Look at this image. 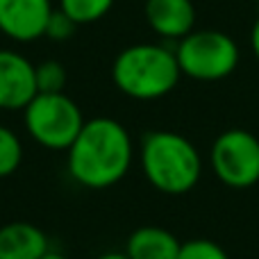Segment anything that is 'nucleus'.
Instances as JSON below:
<instances>
[{
    "label": "nucleus",
    "mask_w": 259,
    "mask_h": 259,
    "mask_svg": "<svg viewBox=\"0 0 259 259\" xmlns=\"http://www.w3.org/2000/svg\"><path fill=\"white\" fill-rule=\"evenodd\" d=\"M132 137L118 121L98 116L84 121L68 148V173L84 189H109L132 166Z\"/></svg>",
    "instance_id": "nucleus-1"
},
{
    "label": "nucleus",
    "mask_w": 259,
    "mask_h": 259,
    "mask_svg": "<svg viewBox=\"0 0 259 259\" xmlns=\"http://www.w3.org/2000/svg\"><path fill=\"white\" fill-rule=\"evenodd\" d=\"M141 170L152 189L166 196H182L196 189L202 175L198 148L170 130H152L141 139Z\"/></svg>",
    "instance_id": "nucleus-2"
},
{
    "label": "nucleus",
    "mask_w": 259,
    "mask_h": 259,
    "mask_svg": "<svg viewBox=\"0 0 259 259\" xmlns=\"http://www.w3.org/2000/svg\"><path fill=\"white\" fill-rule=\"evenodd\" d=\"M180 71L175 50L157 44H137L121 50L112 64V80L123 96L134 100H159L178 87Z\"/></svg>",
    "instance_id": "nucleus-3"
},
{
    "label": "nucleus",
    "mask_w": 259,
    "mask_h": 259,
    "mask_svg": "<svg viewBox=\"0 0 259 259\" xmlns=\"http://www.w3.org/2000/svg\"><path fill=\"white\" fill-rule=\"evenodd\" d=\"M182 75L196 82H221L239 66L237 41L221 30H193L175 48Z\"/></svg>",
    "instance_id": "nucleus-4"
},
{
    "label": "nucleus",
    "mask_w": 259,
    "mask_h": 259,
    "mask_svg": "<svg viewBox=\"0 0 259 259\" xmlns=\"http://www.w3.org/2000/svg\"><path fill=\"white\" fill-rule=\"evenodd\" d=\"M25 130L41 148L68 150L84 125L80 107L66 94H36L23 109Z\"/></svg>",
    "instance_id": "nucleus-5"
},
{
    "label": "nucleus",
    "mask_w": 259,
    "mask_h": 259,
    "mask_svg": "<svg viewBox=\"0 0 259 259\" xmlns=\"http://www.w3.org/2000/svg\"><path fill=\"white\" fill-rule=\"evenodd\" d=\"M211 170L230 189H250L259 182V137L243 127H230L211 143Z\"/></svg>",
    "instance_id": "nucleus-6"
},
{
    "label": "nucleus",
    "mask_w": 259,
    "mask_h": 259,
    "mask_svg": "<svg viewBox=\"0 0 259 259\" xmlns=\"http://www.w3.org/2000/svg\"><path fill=\"white\" fill-rule=\"evenodd\" d=\"M36 91V66L16 50H0V109H25Z\"/></svg>",
    "instance_id": "nucleus-7"
},
{
    "label": "nucleus",
    "mask_w": 259,
    "mask_h": 259,
    "mask_svg": "<svg viewBox=\"0 0 259 259\" xmlns=\"http://www.w3.org/2000/svg\"><path fill=\"white\" fill-rule=\"evenodd\" d=\"M50 0H0V32L14 41H36L53 14Z\"/></svg>",
    "instance_id": "nucleus-8"
},
{
    "label": "nucleus",
    "mask_w": 259,
    "mask_h": 259,
    "mask_svg": "<svg viewBox=\"0 0 259 259\" xmlns=\"http://www.w3.org/2000/svg\"><path fill=\"white\" fill-rule=\"evenodd\" d=\"M143 14L155 34L164 39H184L196 27V7L191 0H146Z\"/></svg>",
    "instance_id": "nucleus-9"
},
{
    "label": "nucleus",
    "mask_w": 259,
    "mask_h": 259,
    "mask_svg": "<svg viewBox=\"0 0 259 259\" xmlns=\"http://www.w3.org/2000/svg\"><path fill=\"white\" fill-rule=\"evenodd\" d=\"M48 252V237L36 225L12 221L0 228V259H41Z\"/></svg>",
    "instance_id": "nucleus-10"
},
{
    "label": "nucleus",
    "mask_w": 259,
    "mask_h": 259,
    "mask_svg": "<svg viewBox=\"0 0 259 259\" xmlns=\"http://www.w3.org/2000/svg\"><path fill=\"white\" fill-rule=\"evenodd\" d=\"M182 241L173 232L157 225H143L127 239L125 252L130 259H178Z\"/></svg>",
    "instance_id": "nucleus-11"
},
{
    "label": "nucleus",
    "mask_w": 259,
    "mask_h": 259,
    "mask_svg": "<svg viewBox=\"0 0 259 259\" xmlns=\"http://www.w3.org/2000/svg\"><path fill=\"white\" fill-rule=\"evenodd\" d=\"M114 7V0H59V9L75 25H89L107 16Z\"/></svg>",
    "instance_id": "nucleus-12"
},
{
    "label": "nucleus",
    "mask_w": 259,
    "mask_h": 259,
    "mask_svg": "<svg viewBox=\"0 0 259 259\" xmlns=\"http://www.w3.org/2000/svg\"><path fill=\"white\" fill-rule=\"evenodd\" d=\"M23 161V143L18 134L7 125H0V178L16 173Z\"/></svg>",
    "instance_id": "nucleus-13"
},
{
    "label": "nucleus",
    "mask_w": 259,
    "mask_h": 259,
    "mask_svg": "<svg viewBox=\"0 0 259 259\" xmlns=\"http://www.w3.org/2000/svg\"><path fill=\"white\" fill-rule=\"evenodd\" d=\"M66 68L55 59H46L36 66V91L39 94H64Z\"/></svg>",
    "instance_id": "nucleus-14"
},
{
    "label": "nucleus",
    "mask_w": 259,
    "mask_h": 259,
    "mask_svg": "<svg viewBox=\"0 0 259 259\" xmlns=\"http://www.w3.org/2000/svg\"><path fill=\"white\" fill-rule=\"evenodd\" d=\"M178 259H230V255L211 239H189L180 248Z\"/></svg>",
    "instance_id": "nucleus-15"
},
{
    "label": "nucleus",
    "mask_w": 259,
    "mask_h": 259,
    "mask_svg": "<svg viewBox=\"0 0 259 259\" xmlns=\"http://www.w3.org/2000/svg\"><path fill=\"white\" fill-rule=\"evenodd\" d=\"M75 27L77 25L62 12V9H55L48 18V25H46L44 36H48V39H53V41H66V39H71Z\"/></svg>",
    "instance_id": "nucleus-16"
},
{
    "label": "nucleus",
    "mask_w": 259,
    "mask_h": 259,
    "mask_svg": "<svg viewBox=\"0 0 259 259\" xmlns=\"http://www.w3.org/2000/svg\"><path fill=\"white\" fill-rule=\"evenodd\" d=\"M250 48H252V55H255L257 62H259V16H257L255 25H252V30H250Z\"/></svg>",
    "instance_id": "nucleus-17"
},
{
    "label": "nucleus",
    "mask_w": 259,
    "mask_h": 259,
    "mask_svg": "<svg viewBox=\"0 0 259 259\" xmlns=\"http://www.w3.org/2000/svg\"><path fill=\"white\" fill-rule=\"evenodd\" d=\"M98 259H130L127 257V252L125 250H109V252H103V255H100Z\"/></svg>",
    "instance_id": "nucleus-18"
},
{
    "label": "nucleus",
    "mask_w": 259,
    "mask_h": 259,
    "mask_svg": "<svg viewBox=\"0 0 259 259\" xmlns=\"http://www.w3.org/2000/svg\"><path fill=\"white\" fill-rule=\"evenodd\" d=\"M41 259H68V257H66V255H62V252H53V250H50L48 255L41 257Z\"/></svg>",
    "instance_id": "nucleus-19"
},
{
    "label": "nucleus",
    "mask_w": 259,
    "mask_h": 259,
    "mask_svg": "<svg viewBox=\"0 0 259 259\" xmlns=\"http://www.w3.org/2000/svg\"><path fill=\"white\" fill-rule=\"evenodd\" d=\"M257 5H259V0H257Z\"/></svg>",
    "instance_id": "nucleus-20"
}]
</instances>
